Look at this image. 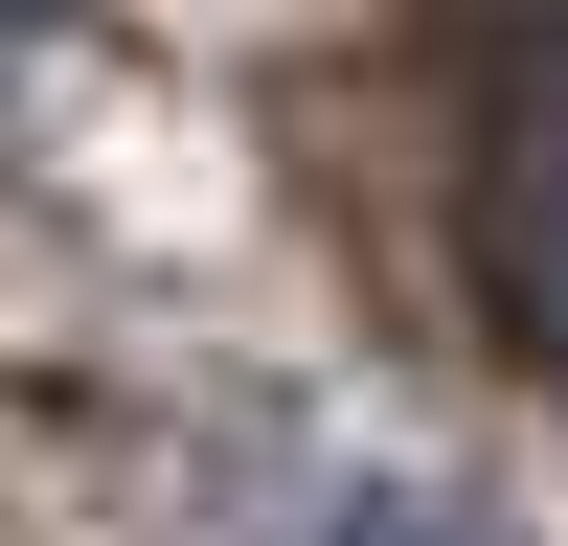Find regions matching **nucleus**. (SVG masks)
I'll return each instance as SVG.
<instances>
[{"instance_id": "1", "label": "nucleus", "mask_w": 568, "mask_h": 546, "mask_svg": "<svg viewBox=\"0 0 568 546\" xmlns=\"http://www.w3.org/2000/svg\"><path fill=\"white\" fill-rule=\"evenodd\" d=\"M500 296H524V342L568 364V136H524V160H500Z\"/></svg>"}, {"instance_id": "2", "label": "nucleus", "mask_w": 568, "mask_h": 546, "mask_svg": "<svg viewBox=\"0 0 568 546\" xmlns=\"http://www.w3.org/2000/svg\"><path fill=\"white\" fill-rule=\"evenodd\" d=\"M296 546H500V524H478V501H409V478H342Z\"/></svg>"}]
</instances>
